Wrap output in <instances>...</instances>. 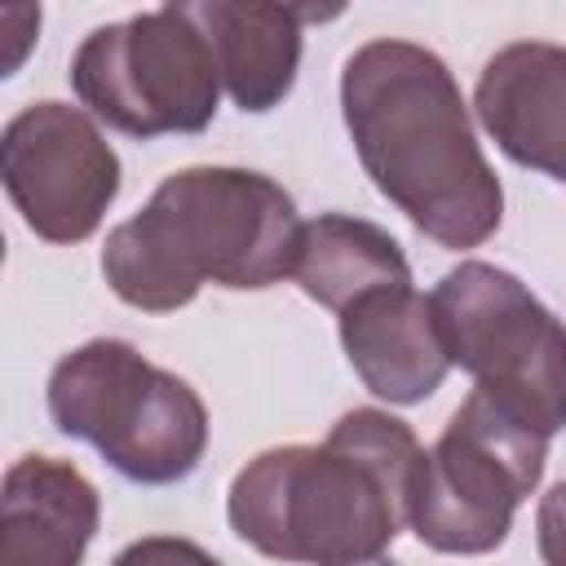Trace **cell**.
<instances>
[{
	"mask_svg": "<svg viewBox=\"0 0 566 566\" xmlns=\"http://www.w3.org/2000/svg\"><path fill=\"white\" fill-rule=\"evenodd\" d=\"M340 115L371 186L438 248L500 230L504 190L447 62L411 40H367L345 57Z\"/></svg>",
	"mask_w": 566,
	"mask_h": 566,
	"instance_id": "1",
	"label": "cell"
},
{
	"mask_svg": "<svg viewBox=\"0 0 566 566\" xmlns=\"http://www.w3.org/2000/svg\"><path fill=\"white\" fill-rule=\"evenodd\" d=\"M301 226L274 177L199 164L164 177L146 208L106 234L102 274L124 305L172 314L203 283L261 292L292 279Z\"/></svg>",
	"mask_w": 566,
	"mask_h": 566,
	"instance_id": "2",
	"label": "cell"
},
{
	"mask_svg": "<svg viewBox=\"0 0 566 566\" xmlns=\"http://www.w3.org/2000/svg\"><path fill=\"white\" fill-rule=\"evenodd\" d=\"M226 517L261 557L354 566L385 557L407 526V504L367 460L323 438V447L292 442L248 460L230 482Z\"/></svg>",
	"mask_w": 566,
	"mask_h": 566,
	"instance_id": "3",
	"label": "cell"
},
{
	"mask_svg": "<svg viewBox=\"0 0 566 566\" xmlns=\"http://www.w3.org/2000/svg\"><path fill=\"white\" fill-rule=\"evenodd\" d=\"M44 398L66 438L97 447L119 478L142 486L190 478L208 451L203 398L177 371L155 367L115 336L62 354Z\"/></svg>",
	"mask_w": 566,
	"mask_h": 566,
	"instance_id": "4",
	"label": "cell"
},
{
	"mask_svg": "<svg viewBox=\"0 0 566 566\" xmlns=\"http://www.w3.org/2000/svg\"><path fill=\"white\" fill-rule=\"evenodd\" d=\"M447 358L531 433L566 429V323L509 270L460 261L429 292Z\"/></svg>",
	"mask_w": 566,
	"mask_h": 566,
	"instance_id": "5",
	"label": "cell"
},
{
	"mask_svg": "<svg viewBox=\"0 0 566 566\" xmlns=\"http://www.w3.org/2000/svg\"><path fill=\"white\" fill-rule=\"evenodd\" d=\"M71 88L93 119L150 142L203 133L217 115L221 71L190 4H159L88 31L71 57Z\"/></svg>",
	"mask_w": 566,
	"mask_h": 566,
	"instance_id": "6",
	"label": "cell"
},
{
	"mask_svg": "<svg viewBox=\"0 0 566 566\" xmlns=\"http://www.w3.org/2000/svg\"><path fill=\"white\" fill-rule=\"evenodd\" d=\"M544 455L548 438L473 389L424 455L407 526L433 553H495L513 531L517 504L539 486Z\"/></svg>",
	"mask_w": 566,
	"mask_h": 566,
	"instance_id": "7",
	"label": "cell"
},
{
	"mask_svg": "<svg viewBox=\"0 0 566 566\" xmlns=\"http://www.w3.org/2000/svg\"><path fill=\"white\" fill-rule=\"evenodd\" d=\"M0 177L31 234L84 243L119 195V155L93 115L66 102H31L0 133Z\"/></svg>",
	"mask_w": 566,
	"mask_h": 566,
	"instance_id": "8",
	"label": "cell"
},
{
	"mask_svg": "<svg viewBox=\"0 0 566 566\" xmlns=\"http://www.w3.org/2000/svg\"><path fill=\"white\" fill-rule=\"evenodd\" d=\"M473 111L513 164L566 186V44L513 40L491 53Z\"/></svg>",
	"mask_w": 566,
	"mask_h": 566,
	"instance_id": "9",
	"label": "cell"
},
{
	"mask_svg": "<svg viewBox=\"0 0 566 566\" xmlns=\"http://www.w3.org/2000/svg\"><path fill=\"white\" fill-rule=\"evenodd\" d=\"M336 318H340L345 358L376 398L394 407H411L438 394V385L447 380L451 358L438 336L433 305L411 283L376 287L354 305H345Z\"/></svg>",
	"mask_w": 566,
	"mask_h": 566,
	"instance_id": "10",
	"label": "cell"
},
{
	"mask_svg": "<svg viewBox=\"0 0 566 566\" xmlns=\"http://www.w3.org/2000/svg\"><path fill=\"white\" fill-rule=\"evenodd\" d=\"M97 522V486L75 464L22 455L0 491V566H80Z\"/></svg>",
	"mask_w": 566,
	"mask_h": 566,
	"instance_id": "11",
	"label": "cell"
},
{
	"mask_svg": "<svg viewBox=\"0 0 566 566\" xmlns=\"http://www.w3.org/2000/svg\"><path fill=\"white\" fill-rule=\"evenodd\" d=\"M190 18L212 44L221 88L239 111L265 115L274 111L301 71V27L336 13L292 9V4H256V0H195Z\"/></svg>",
	"mask_w": 566,
	"mask_h": 566,
	"instance_id": "12",
	"label": "cell"
},
{
	"mask_svg": "<svg viewBox=\"0 0 566 566\" xmlns=\"http://www.w3.org/2000/svg\"><path fill=\"white\" fill-rule=\"evenodd\" d=\"M292 283L323 310L340 314L345 305H354L376 287L411 283V265L398 239L376 221L349 212H318L314 221L301 226Z\"/></svg>",
	"mask_w": 566,
	"mask_h": 566,
	"instance_id": "13",
	"label": "cell"
},
{
	"mask_svg": "<svg viewBox=\"0 0 566 566\" xmlns=\"http://www.w3.org/2000/svg\"><path fill=\"white\" fill-rule=\"evenodd\" d=\"M111 566H221L208 548H199L195 539L181 535H146L133 539Z\"/></svg>",
	"mask_w": 566,
	"mask_h": 566,
	"instance_id": "14",
	"label": "cell"
},
{
	"mask_svg": "<svg viewBox=\"0 0 566 566\" xmlns=\"http://www.w3.org/2000/svg\"><path fill=\"white\" fill-rule=\"evenodd\" d=\"M535 544H539L544 566H566V482H557L539 495Z\"/></svg>",
	"mask_w": 566,
	"mask_h": 566,
	"instance_id": "15",
	"label": "cell"
},
{
	"mask_svg": "<svg viewBox=\"0 0 566 566\" xmlns=\"http://www.w3.org/2000/svg\"><path fill=\"white\" fill-rule=\"evenodd\" d=\"M354 566H394L389 557H371V562H354Z\"/></svg>",
	"mask_w": 566,
	"mask_h": 566,
	"instance_id": "16",
	"label": "cell"
}]
</instances>
